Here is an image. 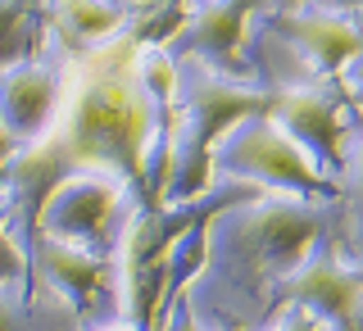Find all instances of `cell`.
<instances>
[{
    "label": "cell",
    "mask_w": 363,
    "mask_h": 331,
    "mask_svg": "<svg viewBox=\"0 0 363 331\" xmlns=\"http://www.w3.org/2000/svg\"><path fill=\"white\" fill-rule=\"evenodd\" d=\"M336 200H295V196H250L227 204L209 223L204 268L218 300L241 313L272 318L281 309V286L300 259L327 236ZM236 313V318H241Z\"/></svg>",
    "instance_id": "cell-1"
},
{
    "label": "cell",
    "mask_w": 363,
    "mask_h": 331,
    "mask_svg": "<svg viewBox=\"0 0 363 331\" xmlns=\"http://www.w3.org/2000/svg\"><path fill=\"white\" fill-rule=\"evenodd\" d=\"M255 109H268V77H227L200 60H177V123L164 204L213 191V150Z\"/></svg>",
    "instance_id": "cell-2"
},
{
    "label": "cell",
    "mask_w": 363,
    "mask_h": 331,
    "mask_svg": "<svg viewBox=\"0 0 363 331\" xmlns=\"http://www.w3.org/2000/svg\"><path fill=\"white\" fill-rule=\"evenodd\" d=\"M213 181H241V186H255L264 196L336 200L340 204V186L327 173H318V164L277 128V118L268 109L245 113L218 141V150H213Z\"/></svg>",
    "instance_id": "cell-3"
},
{
    "label": "cell",
    "mask_w": 363,
    "mask_h": 331,
    "mask_svg": "<svg viewBox=\"0 0 363 331\" xmlns=\"http://www.w3.org/2000/svg\"><path fill=\"white\" fill-rule=\"evenodd\" d=\"M136 209H145V204L118 173H109V168H77L50 191L41 223H37V236H50V241L77 245L86 254L113 259L123 241V227H128Z\"/></svg>",
    "instance_id": "cell-4"
},
{
    "label": "cell",
    "mask_w": 363,
    "mask_h": 331,
    "mask_svg": "<svg viewBox=\"0 0 363 331\" xmlns=\"http://www.w3.org/2000/svg\"><path fill=\"white\" fill-rule=\"evenodd\" d=\"M68 60H73L68 45L45 28L37 50L0 68V132H5L9 150L37 145L55 128L68 86Z\"/></svg>",
    "instance_id": "cell-5"
},
{
    "label": "cell",
    "mask_w": 363,
    "mask_h": 331,
    "mask_svg": "<svg viewBox=\"0 0 363 331\" xmlns=\"http://www.w3.org/2000/svg\"><path fill=\"white\" fill-rule=\"evenodd\" d=\"M268 14L272 0H191L164 45L173 60H200L227 77H259L250 41L259 37V23H268Z\"/></svg>",
    "instance_id": "cell-6"
},
{
    "label": "cell",
    "mask_w": 363,
    "mask_h": 331,
    "mask_svg": "<svg viewBox=\"0 0 363 331\" xmlns=\"http://www.w3.org/2000/svg\"><path fill=\"white\" fill-rule=\"evenodd\" d=\"M268 113L277 128L318 164V173L340 177V145L350 132V96L332 77H277L268 82Z\"/></svg>",
    "instance_id": "cell-7"
},
{
    "label": "cell",
    "mask_w": 363,
    "mask_h": 331,
    "mask_svg": "<svg viewBox=\"0 0 363 331\" xmlns=\"http://www.w3.org/2000/svg\"><path fill=\"white\" fill-rule=\"evenodd\" d=\"M264 41L286 60H300V73L291 77H332V82H340V68L363 50V28L354 23L350 5L309 0L291 14H272L264 23Z\"/></svg>",
    "instance_id": "cell-8"
},
{
    "label": "cell",
    "mask_w": 363,
    "mask_h": 331,
    "mask_svg": "<svg viewBox=\"0 0 363 331\" xmlns=\"http://www.w3.org/2000/svg\"><path fill=\"white\" fill-rule=\"evenodd\" d=\"M359 295H363V264L345 259V249H340L332 236H323V241L300 259V268L286 277L281 304L309 309L323 331H345Z\"/></svg>",
    "instance_id": "cell-9"
},
{
    "label": "cell",
    "mask_w": 363,
    "mask_h": 331,
    "mask_svg": "<svg viewBox=\"0 0 363 331\" xmlns=\"http://www.w3.org/2000/svg\"><path fill=\"white\" fill-rule=\"evenodd\" d=\"M32 281L45 286L50 295H60L68 309H77L86 327L100 322L105 304L118 309V272H113V259L86 254V249L50 241V236H37V245H32Z\"/></svg>",
    "instance_id": "cell-10"
},
{
    "label": "cell",
    "mask_w": 363,
    "mask_h": 331,
    "mask_svg": "<svg viewBox=\"0 0 363 331\" xmlns=\"http://www.w3.org/2000/svg\"><path fill=\"white\" fill-rule=\"evenodd\" d=\"M45 28L68 45V55H82L132 32L136 5L128 0H45Z\"/></svg>",
    "instance_id": "cell-11"
},
{
    "label": "cell",
    "mask_w": 363,
    "mask_h": 331,
    "mask_svg": "<svg viewBox=\"0 0 363 331\" xmlns=\"http://www.w3.org/2000/svg\"><path fill=\"white\" fill-rule=\"evenodd\" d=\"M0 331H86V322L45 286H37V295L0 286Z\"/></svg>",
    "instance_id": "cell-12"
},
{
    "label": "cell",
    "mask_w": 363,
    "mask_h": 331,
    "mask_svg": "<svg viewBox=\"0 0 363 331\" xmlns=\"http://www.w3.org/2000/svg\"><path fill=\"white\" fill-rule=\"evenodd\" d=\"M340 236H345V259L363 254V118L350 123L345 145H340Z\"/></svg>",
    "instance_id": "cell-13"
},
{
    "label": "cell",
    "mask_w": 363,
    "mask_h": 331,
    "mask_svg": "<svg viewBox=\"0 0 363 331\" xmlns=\"http://www.w3.org/2000/svg\"><path fill=\"white\" fill-rule=\"evenodd\" d=\"M32 9H37V0H0V68L37 50V41L45 37V28L41 37L32 32Z\"/></svg>",
    "instance_id": "cell-14"
},
{
    "label": "cell",
    "mask_w": 363,
    "mask_h": 331,
    "mask_svg": "<svg viewBox=\"0 0 363 331\" xmlns=\"http://www.w3.org/2000/svg\"><path fill=\"white\" fill-rule=\"evenodd\" d=\"M259 331H323V327H318V318L309 309H300V304H281V309L272 313Z\"/></svg>",
    "instance_id": "cell-15"
},
{
    "label": "cell",
    "mask_w": 363,
    "mask_h": 331,
    "mask_svg": "<svg viewBox=\"0 0 363 331\" xmlns=\"http://www.w3.org/2000/svg\"><path fill=\"white\" fill-rule=\"evenodd\" d=\"M340 86H345L350 105H359V109H363V50H359L345 68H340Z\"/></svg>",
    "instance_id": "cell-16"
},
{
    "label": "cell",
    "mask_w": 363,
    "mask_h": 331,
    "mask_svg": "<svg viewBox=\"0 0 363 331\" xmlns=\"http://www.w3.org/2000/svg\"><path fill=\"white\" fill-rule=\"evenodd\" d=\"M86 331H136L128 318H100V322H91Z\"/></svg>",
    "instance_id": "cell-17"
},
{
    "label": "cell",
    "mask_w": 363,
    "mask_h": 331,
    "mask_svg": "<svg viewBox=\"0 0 363 331\" xmlns=\"http://www.w3.org/2000/svg\"><path fill=\"white\" fill-rule=\"evenodd\" d=\"M345 331H363V295L354 300V313H350V327Z\"/></svg>",
    "instance_id": "cell-18"
},
{
    "label": "cell",
    "mask_w": 363,
    "mask_h": 331,
    "mask_svg": "<svg viewBox=\"0 0 363 331\" xmlns=\"http://www.w3.org/2000/svg\"><path fill=\"white\" fill-rule=\"evenodd\" d=\"M354 23L363 28V0H354Z\"/></svg>",
    "instance_id": "cell-19"
},
{
    "label": "cell",
    "mask_w": 363,
    "mask_h": 331,
    "mask_svg": "<svg viewBox=\"0 0 363 331\" xmlns=\"http://www.w3.org/2000/svg\"><path fill=\"white\" fill-rule=\"evenodd\" d=\"M128 5H132V0H128Z\"/></svg>",
    "instance_id": "cell-20"
}]
</instances>
